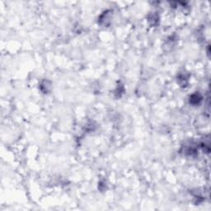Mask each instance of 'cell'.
Segmentation results:
<instances>
[{
  "instance_id": "cell-1",
  "label": "cell",
  "mask_w": 211,
  "mask_h": 211,
  "mask_svg": "<svg viewBox=\"0 0 211 211\" xmlns=\"http://www.w3.org/2000/svg\"><path fill=\"white\" fill-rule=\"evenodd\" d=\"M189 76L186 73H181L178 76V83L181 87H186L188 83Z\"/></svg>"
},
{
  "instance_id": "cell-2",
  "label": "cell",
  "mask_w": 211,
  "mask_h": 211,
  "mask_svg": "<svg viewBox=\"0 0 211 211\" xmlns=\"http://www.w3.org/2000/svg\"><path fill=\"white\" fill-rule=\"evenodd\" d=\"M202 97L200 94L198 93H195L193 94L192 96H191V98H190V101L191 103L193 104V105H197V104H200V102L201 101Z\"/></svg>"
},
{
  "instance_id": "cell-3",
  "label": "cell",
  "mask_w": 211,
  "mask_h": 211,
  "mask_svg": "<svg viewBox=\"0 0 211 211\" xmlns=\"http://www.w3.org/2000/svg\"><path fill=\"white\" fill-rule=\"evenodd\" d=\"M43 87H45V89H44L43 92L46 93L47 92H49V89H50V87H51V85L49 84V83H48L47 81H44V82L41 83V89H42Z\"/></svg>"
}]
</instances>
